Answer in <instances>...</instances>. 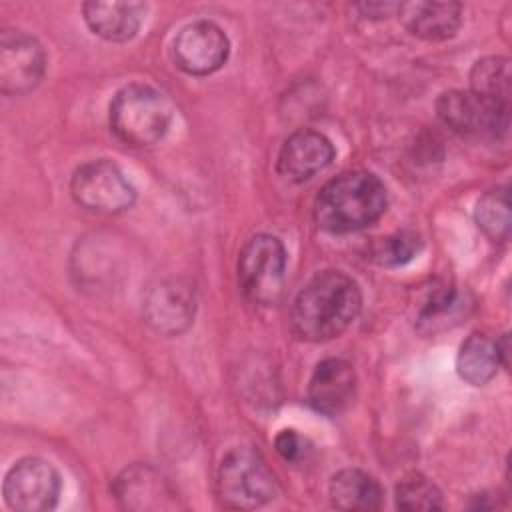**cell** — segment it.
<instances>
[{
  "instance_id": "obj_1",
  "label": "cell",
  "mask_w": 512,
  "mask_h": 512,
  "mask_svg": "<svg viewBox=\"0 0 512 512\" xmlns=\"http://www.w3.org/2000/svg\"><path fill=\"white\" fill-rule=\"evenodd\" d=\"M360 308L358 284L344 272L324 270L294 298L290 324L298 338L324 342L340 336L356 320Z\"/></svg>"
},
{
  "instance_id": "obj_2",
  "label": "cell",
  "mask_w": 512,
  "mask_h": 512,
  "mask_svg": "<svg viewBox=\"0 0 512 512\" xmlns=\"http://www.w3.org/2000/svg\"><path fill=\"white\" fill-rule=\"evenodd\" d=\"M388 204L386 188L378 176L352 170L330 180L318 194L314 218L332 234H348L376 222Z\"/></svg>"
},
{
  "instance_id": "obj_3",
  "label": "cell",
  "mask_w": 512,
  "mask_h": 512,
  "mask_svg": "<svg viewBox=\"0 0 512 512\" xmlns=\"http://www.w3.org/2000/svg\"><path fill=\"white\" fill-rule=\"evenodd\" d=\"M170 122V102L148 84H128L110 102V128L128 146L156 144L168 132Z\"/></svg>"
},
{
  "instance_id": "obj_4",
  "label": "cell",
  "mask_w": 512,
  "mask_h": 512,
  "mask_svg": "<svg viewBox=\"0 0 512 512\" xmlns=\"http://www.w3.org/2000/svg\"><path fill=\"white\" fill-rule=\"evenodd\" d=\"M216 484L220 502L236 510L264 506L276 496V478L252 448L230 450L220 462Z\"/></svg>"
},
{
  "instance_id": "obj_5",
  "label": "cell",
  "mask_w": 512,
  "mask_h": 512,
  "mask_svg": "<svg viewBox=\"0 0 512 512\" xmlns=\"http://www.w3.org/2000/svg\"><path fill=\"white\" fill-rule=\"evenodd\" d=\"M286 250L276 236H252L238 258V282L248 300L274 304L284 288Z\"/></svg>"
},
{
  "instance_id": "obj_6",
  "label": "cell",
  "mask_w": 512,
  "mask_h": 512,
  "mask_svg": "<svg viewBox=\"0 0 512 512\" xmlns=\"http://www.w3.org/2000/svg\"><path fill=\"white\" fill-rule=\"evenodd\" d=\"M508 104L488 100L472 90H450L436 100L438 118L456 134L500 138L508 130Z\"/></svg>"
},
{
  "instance_id": "obj_7",
  "label": "cell",
  "mask_w": 512,
  "mask_h": 512,
  "mask_svg": "<svg viewBox=\"0 0 512 512\" xmlns=\"http://www.w3.org/2000/svg\"><path fill=\"white\" fill-rule=\"evenodd\" d=\"M70 194L86 210L116 214L130 208L136 190L124 172L110 160H90L76 168L70 180Z\"/></svg>"
},
{
  "instance_id": "obj_8",
  "label": "cell",
  "mask_w": 512,
  "mask_h": 512,
  "mask_svg": "<svg viewBox=\"0 0 512 512\" xmlns=\"http://www.w3.org/2000/svg\"><path fill=\"white\" fill-rule=\"evenodd\" d=\"M60 474L42 458L18 460L4 478V500L18 512H44L56 506Z\"/></svg>"
},
{
  "instance_id": "obj_9",
  "label": "cell",
  "mask_w": 512,
  "mask_h": 512,
  "mask_svg": "<svg viewBox=\"0 0 512 512\" xmlns=\"http://www.w3.org/2000/svg\"><path fill=\"white\" fill-rule=\"evenodd\" d=\"M46 56L40 42L22 30H2L0 36V90L20 96L38 86L44 76Z\"/></svg>"
},
{
  "instance_id": "obj_10",
  "label": "cell",
  "mask_w": 512,
  "mask_h": 512,
  "mask_svg": "<svg viewBox=\"0 0 512 512\" xmlns=\"http://www.w3.org/2000/svg\"><path fill=\"white\" fill-rule=\"evenodd\" d=\"M230 42L224 30L208 20L184 26L174 38V60L180 70L194 76H206L224 66Z\"/></svg>"
},
{
  "instance_id": "obj_11",
  "label": "cell",
  "mask_w": 512,
  "mask_h": 512,
  "mask_svg": "<svg viewBox=\"0 0 512 512\" xmlns=\"http://www.w3.org/2000/svg\"><path fill=\"white\" fill-rule=\"evenodd\" d=\"M334 160L332 142L316 130H296L290 134L278 154V174L290 182L310 180Z\"/></svg>"
},
{
  "instance_id": "obj_12",
  "label": "cell",
  "mask_w": 512,
  "mask_h": 512,
  "mask_svg": "<svg viewBox=\"0 0 512 512\" xmlns=\"http://www.w3.org/2000/svg\"><path fill=\"white\" fill-rule=\"evenodd\" d=\"M356 390L354 368L338 358L322 360L310 378L308 400L314 410L334 416L348 408Z\"/></svg>"
},
{
  "instance_id": "obj_13",
  "label": "cell",
  "mask_w": 512,
  "mask_h": 512,
  "mask_svg": "<svg viewBox=\"0 0 512 512\" xmlns=\"http://www.w3.org/2000/svg\"><path fill=\"white\" fill-rule=\"evenodd\" d=\"M114 494L128 510H162L176 506L172 488L148 464L126 468L114 482Z\"/></svg>"
},
{
  "instance_id": "obj_14",
  "label": "cell",
  "mask_w": 512,
  "mask_h": 512,
  "mask_svg": "<svg viewBox=\"0 0 512 512\" xmlns=\"http://www.w3.org/2000/svg\"><path fill=\"white\" fill-rule=\"evenodd\" d=\"M144 314L148 324L162 334H178L194 318V294L180 280L162 282L146 300Z\"/></svg>"
},
{
  "instance_id": "obj_15",
  "label": "cell",
  "mask_w": 512,
  "mask_h": 512,
  "mask_svg": "<svg viewBox=\"0 0 512 512\" xmlns=\"http://www.w3.org/2000/svg\"><path fill=\"white\" fill-rule=\"evenodd\" d=\"M404 26L418 38L438 42L460 28L462 8L456 2H406L396 8Z\"/></svg>"
},
{
  "instance_id": "obj_16",
  "label": "cell",
  "mask_w": 512,
  "mask_h": 512,
  "mask_svg": "<svg viewBox=\"0 0 512 512\" xmlns=\"http://www.w3.org/2000/svg\"><path fill=\"white\" fill-rule=\"evenodd\" d=\"M144 4L138 2H86L82 6L88 28L110 42H124L136 36Z\"/></svg>"
},
{
  "instance_id": "obj_17",
  "label": "cell",
  "mask_w": 512,
  "mask_h": 512,
  "mask_svg": "<svg viewBox=\"0 0 512 512\" xmlns=\"http://www.w3.org/2000/svg\"><path fill=\"white\" fill-rule=\"evenodd\" d=\"M330 500L338 510L346 512L378 510L382 504V488L370 474L346 468L332 476Z\"/></svg>"
},
{
  "instance_id": "obj_18",
  "label": "cell",
  "mask_w": 512,
  "mask_h": 512,
  "mask_svg": "<svg viewBox=\"0 0 512 512\" xmlns=\"http://www.w3.org/2000/svg\"><path fill=\"white\" fill-rule=\"evenodd\" d=\"M500 354L496 340L482 332H472L460 346L456 358V370L462 380L472 386H484L500 368Z\"/></svg>"
},
{
  "instance_id": "obj_19",
  "label": "cell",
  "mask_w": 512,
  "mask_h": 512,
  "mask_svg": "<svg viewBox=\"0 0 512 512\" xmlns=\"http://www.w3.org/2000/svg\"><path fill=\"white\" fill-rule=\"evenodd\" d=\"M510 60L502 56H488L474 64L470 72L472 92L488 100L510 106Z\"/></svg>"
},
{
  "instance_id": "obj_20",
  "label": "cell",
  "mask_w": 512,
  "mask_h": 512,
  "mask_svg": "<svg viewBox=\"0 0 512 512\" xmlns=\"http://www.w3.org/2000/svg\"><path fill=\"white\" fill-rule=\"evenodd\" d=\"M478 228L492 240L506 242L510 236V196L508 186L488 190L474 208Z\"/></svg>"
},
{
  "instance_id": "obj_21",
  "label": "cell",
  "mask_w": 512,
  "mask_h": 512,
  "mask_svg": "<svg viewBox=\"0 0 512 512\" xmlns=\"http://www.w3.org/2000/svg\"><path fill=\"white\" fill-rule=\"evenodd\" d=\"M422 248V240L412 230H402L384 238H378L370 246V260L380 266H400L410 262Z\"/></svg>"
},
{
  "instance_id": "obj_22",
  "label": "cell",
  "mask_w": 512,
  "mask_h": 512,
  "mask_svg": "<svg viewBox=\"0 0 512 512\" xmlns=\"http://www.w3.org/2000/svg\"><path fill=\"white\" fill-rule=\"evenodd\" d=\"M396 506L400 510H438L442 508V492L434 482L420 474H412L396 486Z\"/></svg>"
},
{
  "instance_id": "obj_23",
  "label": "cell",
  "mask_w": 512,
  "mask_h": 512,
  "mask_svg": "<svg viewBox=\"0 0 512 512\" xmlns=\"http://www.w3.org/2000/svg\"><path fill=\"white\" fill-rule=\"evenodd\" d=\"M276 452L286 460V462H302L306 454L310 452L308 440L302 438L296 430H282L276 440H274Z\"/></svg>"
}]
</instances>
